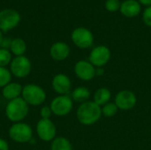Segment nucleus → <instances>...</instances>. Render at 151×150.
<instances>
[{"label":"nucleus","instance_id":"6ab92c4d","mask_svg":"<svg viewBox=\"0 0 151 150\" xmlns=\"http://www.w3.org/2000/svg\"><path fill=\"white\" fill-rule=\"evenodd\" d=\"M26 50H27V44L23 39L15 38L12 40L10 47L11 53L15 55V57H19V56H24Z\"/></svg>","mask_w":151,"mask_h":150},{"label":"nucleus","instance_id":"b1692460","mask_svg":"<svg viewBox=\"0 0 151 150\" xmlns=\"http://www.w3.org/2000/svg\"><path fill=\"white\" fill-rule=\"evenodd\" d=\"M120 5L121 3L119 2V0H106L104 4L105 9L110 12L117 11L118 10L120 9Z\"/></svg>","mask_w":151,"mask_h":150},{"label":"nucleus","instance_id":"f257e3e1","mask_svg":"<svg viewBox=\"0 0 151 150\" xmlns=\"http://www.w3.org/2000/svg\"><path fill=\"white\" fill-rule=\"evenodd\" d=\"M102 107L94 101H87L81 103L76 111V118L79 123L84 126L96 124L102 117Z\"/></svg>","mask_w":151,"mask_h":150},{"label":"nucleus","instance_id":"bb28decb","mask_svg":"<svg viewBox=\"0 0 151 150\" xmlns=\"http://www.w3.org/2000/svg\"><path fill=\"white\" fill-rule=\"evenodd\" d=\"M12 40L11 38H9V37H5L4 38V40H3L2 44H1V48L2 49H6V50L10 49L11 44H12Z\"/></svg>","mask_w":151,"mask_h":150},{"label":"nucleus","instance_id":"f8f14e48","mask_svg":"<svg viewBox=\"0 0 151 150\" xmlns=\"http://www.w3.org/2000/svg\"><path fill=\"white\" fill-rule=\"evenodd\" d=\"M73 71L77 78L84 81L92 80L96 76V67L87 60L78 61L74 65Z\"/></svg>","mask_w":151,"mask_h":150},{"label":"nucleus","instance_id":"9d476101","mask_svg":"<svg viewBox=\"0 0 151 150\" xmlns=\"http://www.w3.org/2000/svg\"><path fill=\"white\" fill-rule=\"evenodd\" d=\"M114 103L119 110L130 111L135 107L137 103V97L131 90H121L116 95Z\"/></svg>","mask_w":151,"mask_h":150},{"label":"nucleus","instance_id":"5701e85b","mask_svg":"<svg viewBox=\"0 0 151 150\" xmlns=\"http://www.w3.org/2000/svg\"><path fill=\"white\" fill-rule=\"evenodd\" d=\"M12 60L11 51L9 50L0 48V67H6L11 64Z\"/></svg>","mask_w":151,"mask_h":150},{"label":"nucleus","instance_id":"6e6552de","mask_svg":"<svg viewBox=\"0 0 151 150\" xmlns=\"http://www.w3.org/2000/svg\"><path fill=\"white\" fill-rule=\"evenodd\" d=\"M36 133L40 140L45 142L52 141L56 138L57 128L50 119H40L36 124Z\"/></svg>","mask_w":151,"mask_h":150},{"label":"nucleus","instance_id":"a878e982","mask_svg":"<svg viewBox=\"0 0 151 150\" xmlns=\"http://www.w3.org/2000/svg\"><path fill=\"white\" fill-rule=\"evenodd\" d=\"M142 19L146 26L151 27V6L147 7L142 14Z\"/></svg>","mask_w":151,"mask_h":150},{"label":"nucleus","instance_id":"2eb2a0df","mask_svg":"<svg viewBox=\"0 0 151 150\" xmlns=\"http://www.w3.org/2000/svg\"><path fill=\"white\" fill-rule=\"evenodd\" d=\"M142 7L137 0H125L121 3L119 11L127 18H134L140 14Z\"/></svg>","mask_w":151,"mask_h":150},{"label":"nucleus","instance_id":"aec40b11","mask_svg":"<svg viewBox=\"0 0 151 150\" xmlns=\"http://www.w3.org/2000/svg\"><path fill=\"white\" fill-rule=\"evenodd\" d=\"M50 150H73L70 141L65 137H56L50 145Z\"/></svg>","mask_w":151,"mask_h":150},{"label":"nucleus","instance_id":"0eeeda50","mask_svg":"<svg viewBox=\"0 0 151 150\" xmlns=\"http://www.w3.org/2000/svg\"><path fill=\"white\" fill-rule=\"evenodd\" d=\"M71 39L80 49H88L94 43V35L92 32L83 27L75 28L72 32Z\"/></svg>","mask_w":151,"mask_h":150},{"label":"nucleus","instance_id":"412c9836","mask_svg":"<svg viewBox=\"0 0 151 150\" xmlns=\"http://www.w3.org/2000/svg\"><path fill=\"white\" fill-rule=\"evenodd\" d=\"M118 111H119V109L115 103L110 102L102 107V114H103V116H104L106 118L114 117L117 114Z\"/></svg>","mask_w":151,"mask_h":150},{"label":"nucleus","instance_id":"1a4fd4ad","mask_svg":"<svg viewBox=\"0 0 151 150\" xmlns=\"http://www.w3.org/2000/svg\"><path fill=\"white\" fill-rule=\"evenodd\" d=\"M111 59V50L105 45L95 47L88 57V61L96 67H104Z\"/></svg>","mask_w":151,"mask_h":150},{"label":"nucleus","instance_id":"c756f323","mask_svg":"<svg viewBox=\"0 0 151 150\" xmlns=\"http://www.w3.org/2000/svg\"><path fill=\"white\" fill-rule=\"evenodd\" d=\"M103 74H104V68L103 67L96 68V76H101Z\"/></svg>","mask_w":151,"mask_h":150},{"label":"nucleus","instance_id":"cd10ccee","mask_svg":"<svg viewBox=\"0 0 151 150\" xmlns=\"http://www.w3.org/2000/svg\"><path fill=\"white\" fill-rule=\"evenodd\" d=\"M10 148H9V144L8 142L3 139V138H0V150H9Z\"/></svg>","mask_w":151,"mask_h":150},{"label":"nucleus","instance_id":"4be33fe9","mask_svg":"<svg viewBox=\"0 0 151 150\" xmlns=\"http://www.w3.org/2000/svg\"><path fill=\"white\" fill-rule=\"evenodd\" d=\"M12 73L6 67H0V88H3L12 80Z\"/></svg>","mask_w":151,"mask_h":150},{"label":"nucleus","instance_id":"f3484780","mask_svg":"<svg viewBox=\"0 0 151 150\" xmlns=\"http://www.w3.org/2000/svg\"><path fill=\"white\" fill-rule=\"evenodd\" d=\"M90 90L86 88V87H77L75 88L71 94V98L73 99V102L79 103H83L87 101H88L90 97Z\"/></svg>","mask_w":151,"mask_h":150},{"label":"nucleus","instance_id":"423d86ee","mask_svg":"<svg viewBox=\"0 0 151 150\" xmlns=\"http://www.w3.org/2000/svg\"><path fill=\"white\" fill-rule=\"evenodd\" d=\"M50 107L54 115L58 117H65L72 111L73 101L68 95H58L51 101Z\"/></svg>","mask_w":151,"mask_h":150},{"label":"nucleus","instance_id":"dca6fc26","mask_svg":"<svg viewBox=\"0 0 151 150\" xmlns=\"http://www.w3.org/2000/svg\"><path fill=\"white\" fill-rule=\"evenodd\" d=\"M23 87L18 82H10L2 88V95L5 100L11 101L21 97Z\"/></svg>","mask_w":151,"mask_h":150},{"label":"nucleus","instance_id":"a211bd4d","mask_svg":"<svg viewBox=\"0 0 151 150\" xmlns=\"http://www.w3.org/2000/svg\"><path fill=\"white\" fill-rule=\"evenodd\" d=\"M111 98V92L110 91V89L106 88H100L95 92L93 96V101L97 105L102 107L106 103H110Z\"/></svg>","mask_w":151,"mask_h":150},{"label":"nucleus","instance_id":"ddd939ff","mask_svg":"<svg viewBox=\"0 0 151 150\" xmlns=\"http://www.w3.org/2000/svg\"><path fill=\"white\" fill-rule=\"evenodd\" d=\"M53 90L58 94V95H68L72 88V82L70 78L64 73L56 74L51 81Z\"/></svg>","mask_w":151,"mask_h":150},{"label":"nucleus","instance_id":"4468645a","mask_svg":"<svg viewBox=\"0 0 151 150\" xmlns=\"http://www.w3.org/2000/svg\"><path fill=\"white\" fill-rule=\"evenodd\" d=\"M50 55L56 61L65 60L70 55V47L64 42H55L50 49Z\"/></svg>","mask_w":151,"mask_h":150},{"label":"nucleus","instance_id":"393cba45","mask_svg":"<svg viewBox=\"0 0 151 150\" xmlns=\"http://www.w3.org/2000/svg\"><path fill=\"white\" fill-rule=\"evenodd\" d=\"M52 114L53 113L50 106H42L40 110V116L42 119H50Z\"/></svg>","mask_w":151,"mask_h":150},{"label":"nucleus","instance_id":"39448f33","mask_svg":"<svg viewBox=\"0 0 151 150\" xmlns=\"http://www.w3.org/2000/svg\"><path fill=\"white\" fill-rule=\"evenodd\" d=\"M10 72L12 76L23 79L27 77L32 70V64L28 57L26 56L15 57L10 64Z\"/></svg>","mask_w":151,"mask_h":150},{"label":"nucleus","instance_id":"7c9ffc66","mask_svg":"<svg viewBox=\"0 0 151 150\" xmlns=\"http://www.w3.org/2000/svg\"><path fill=\"white\" fill-rule=\"evenodd\" d=\"M4 40V36H3V34H2V31L0 30V47H1V44H2V42Z\"/></svg>","mask_w":151,"mask_h":150},{"label":"nucleus","instance_id":"9b49d317","mask_svg":"<svg viewBox=\"0 0 151 150\" xmlns=\"http://www.w3.org/2000/svg\"><path fill=\"white\" fill-rule=\"evenodd\" d=\"M20 21V16L18 11L12 9H5L0 11V30L7 32L15 27Z\"/></svg>","mask_w":151,"mask_h":150},{"label":"nucleus","instance_id":"f03ea898","mask_svg":"<svg viewBox=\"0 0 151 150\" xmlns=\"http://www.w3.org/2000/svg\"><path fill=\"white\" fill-rule=\"evenodd\" d=\"M28 111L29 105L22 97L8 101L4 111L6 118L12 123L22 122L27 118Z\"/></svg>","mask_w":151,"mask_h":150},{"label":"nucleus","instance_id":"20e7f679","mask_svg":"<svg viewBox=\"0 0 151 150\" xmlns=\"http://www.w3.org/2000/svg\"><path fill=\"white\" fill-rule=\"evenodd\" d=\"M9 137L17 143H27L33 138L31 126L24 122L13 123L8 130Z\"/></svg>","mask_w":151,"mask_h":150},{"label":"nucleus","instance_id":"7ed1b4c3","mask_svg":"<svg viewBox=\"0 0 151 150\" xmlns=\"http://www.w3.org/2000/svg\"><path fill=\"white\" fill-rule=\"evenodd\" d=\"M45 90L37 84L30 83L23 87L21 97L28 104L32 106H39L46 100Z\"/></svg>","mask_w":151,"mask_h":150},{"label":"nucleus","instance_id":"c85d7f7f","mask_svg":"<svg viewBox=\"0 0 151 150\" xmlns=\"http://www.w3.org/2000/svg\"><path fill=\"white\" fill-rule=\"evenodd\" d=\"M140 4H142V5H145L147 7L151 6V0H137Z\"/></svg>","mask_w":151,"mask_h":150}]
</instances>
